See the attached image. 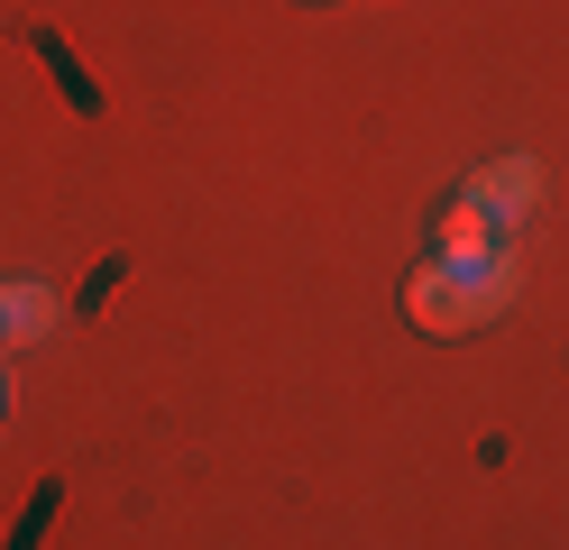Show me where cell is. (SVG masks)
Here are the masks:
<instances>
[{
	"mask_svg": "<svg viewBox=\"0 0 569 550\" xmlns=\"http://www.w3.org/2000/svg\"><path fill=\"white\" fill-rule=\"evenodd\" d=\"M515 303V248H469V257H432L405 284V312L422 330H478Z\"/></svg>",
	"mask_w": 569,
	"mask_h": 550,
	"instance_id": "obj_1",
	"label": "cell"
},
{
	"mask_svg": "<svg viewBox=\"0 0 569 550\" xmlns=\"http://www.w3.org/2000/svg\"><path fill=\"white\" fill-rule=\"evenodd\" d=\"M532 183H542V174H532V157H496V166L469 183V202H459V211H469L478 230H515V220L532 211Z\"/></svg>",
	"mask_w": 569,
	"mask_h": 550,
	"instance_id": "obj_2",
	"label": "cell"
},
{
	"mask_svg": "<svg viewBox=\"0 0 569 550\" xmlns=\"http://www.w3.org/2000/svg\"><path fill=\"white\" fill-rule=\"evenodd\" d=\"M56 321H64V293H47V284H0V349L47 340Z\"/></svg>",
	"mask_w": 569,
	"mask_h": 550,
	"instance_id": "obj_3",
	"label": "cell"
},
{
	"mask_svg": "<svg viewBox=\"0 0 569 550\" xmlns=\"http://www.w3.org/2000/svg\"><path fill=\"white\" fill-rule=\"evenodd\" d=\"M38 56H47V73H56V83L74 92V110H83V120H101V83H92L83 64H74V47H64L56 28H38Z\"/></svg>",
	"mask_w": 569,
	"mask_h": 550,
	"instance_id": "obj_4",
	"label": "cell"
},
{
	"mask_svg": "<svg viewBox=\"0 0 569 550\" xmlns=\"http://www.w3.org/2000/svg\"><path fill=\"white\" fill-rule=\"evenodd\" d=\"M56 504H64V487H56V477H47V487H38V504H28V523L10 532V550H38V532L56 523Z\"/></svg>",
	"mask_w": 569,
	"mask_h": 550,
	"instance_id": "obj_5",
	"label": "cell"
},
{
	"mask_svg": "<svg viewBox=\"0 0 569 550\" xmlns=\"http://www.w3.org/2000/svg\"><path fill=\"white\" fill-rule=\"evenodd\" d=\"M0 413H10V377H0Z\"/></svg>",
	"mask_w": 569,
	"mask_h": 550,
	"instance_id": "obj_6",
	"label": "cell"
}]
</instances>
